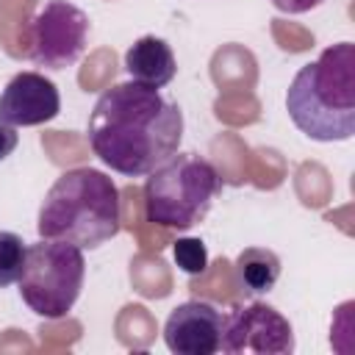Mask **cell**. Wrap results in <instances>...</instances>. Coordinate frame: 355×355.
<instances>
[{
  "instance_id": "6da1fadb",
  "label": "cell",
  "mask_w": 355,
  "mask_h": 355,
  "mask_svg": "<svg viewBox=\"0 0 355 355\" xmlns=\"http://www.w3.org/2000/svg\"><path fill=\"white\" fill-rule=\"evenodd\" d=\"M92 153L125 178H144L178 153L183 111L136 80L105 89L89 114Z\"/></svg>"
},
{
  "instance_id": "5bb4252c",
  "label": "cell",
  "mask_w": 355,
  "mask_h": 355,
  "mask_svg": "<svg viewBox=\"0 0 355 355\" xmlns=\"http://www.w3.org/2000/svg\"><path fill=\"white\" fill-rule=\"evenodd\" d=\"M19 144V133L14 130V125H8L3 116H0V161H6Z\"/></svg>"
},
{
  "instance_id": "8fae6325",
  "label": "cell",
  "mask_w": 355,
  "mask_h": 355,
  "mask_svg": "<svg viewBox=\"0 0 355 355\" xmlns=\"http://www.w3.org/2000/svg\"><path fill=\"white\" fill-rule=\"evenodd\" d=\"M280 269H283V263H280L277 252H272L266 247H244L236 258V277H239L241 288L252 297L272 291L280 277Z\"/></svg>"
},
{
  "instance_id": "277c9868",
  "label": "cell",
  "mask_w": 355,
  "mask_h": 355,
  "mask_svg": "<svg viewBox=\"0 0 355 355\" xmlns=\"http://www.w3.org/2000/svg\"><path fill=\"white\" fill-rule=\"evenodd\" d=\"M222 194L216 166L200 153H175L144 183V214L153 225L189 230L200 225Z\"/></svg>"
},
{
  "instance_id": "5b68a950",
  "label": "cell",
  "mask_w": 355,
  "mask_h": 355,
  "mask_svg": "<svg viewBox=\"0 0 355 355\" xmlns=\"http://www.w3.org/2000/svg\"><path fill=\"white\" fill-rule=\"evenodd\" d=\"M83 277L86 258L80 247L55 239H39L28 247L17 283L22 302L36 316L64 319L80 297Z\"/></svg>"
},
{
  "instance_id": "7a4b0ae2",
  "label": "cell",
  "mask_w": 355,
  "mask_h": 355,
  "mask_svg": "<svg viewBox=\"0 0 355 355\" xmlns=\"http://www.w3.org/2000/svg\"><path fill=\"white\" fill-rule=\"evenodd\" d=\"M286 111L313 141L355 136V44L338 42L300 67L286 92Z\"/></svg>"
},
{
  "instance_id": "3957f363",
  "label": "cell",
  "mask_w": 355,
  "mask_h": 355,
  "mask_svg": "<svg viewBox=\"0 0 355 355\" xmlns=\"http://www.w3.org/2000/svg\"><path fill=\"white\" fill-rule=\"evenodd\" d=\"M122 200L116 183L92 166H75L47 189L36 230L42 239L69 241L80 250H97L119 233Z\"/></svg>"
},
{
  "instance_id": "4fadbf2b",
  "label": "cell",
  "mask_w": 355,
  "mask_h": 355,
  "mask_svg": "<svg viewBox=\"0 0 355 355\" xmlns=\"http://www.w3.org/2000/svg\"><path fill=\"white\" fill-rule=\"evenodd\" d=\"M172 255L186 275H202L208 269V250L200 239H178L172 244Z\"/></svg>"
},
{
  "instance_id": "30bf717a",
  "label": "cell",
  "mask_w": 355,
  "mask_h": 355,
  "mask_svg": "<svg viewBox=\"0 0 355 355\" xmlns=\"http://www.w3.org/2000/svg\"><path fill=\"white\" fill-rule=\"evenodd\" d=\"M125 69L130 80L150 89H164L166 83H172L178 61L172 47L161 36H141L125 50Z\"/></svg>"
},
{
  "instance_id": "52a82bcc",
  "label": "cell",
  "mask_w": 355,
  "mask_h": 355,
  "mask_svg": "<svg viewBox=\"0 0 355 355\" xmlns=\"http://www.w3.org/2000/svg\"><path fill=\"white\" fill-rule=\"evenodd\" d=\"M219 349L227 355H291L294 327L266 302H250L225 316Z\"/></svg>"
},
{
  "instance_id": "9c48e42d",
  "label": "cell",
  "mask_w": 355,
  "mask_h": 355,
  "mask_svg": "<svg viewBox=\"0 0 355 355\" xmlns=\"http://www.w3.org/2000/svg\"><path fill=\"white\" fill-rule=\"evenodd\" d=\"M61 111V94L42 72H19L0 92V116L14 128L44 125Z\"/></svg>"
},
{
  "instance_id": "ba28073f",
  "label": "cell",
  "mask_w": 355,
  "mask_h": 355,
  "mask_svg": "<svg viewBox=\"0 0 355 355\" xmlns=\"http://www.w3.org/2000/svg\"><path fill=\"white\" fill-rule=\"evenodd\" d=\"M225 327V313L205 302L189 300L172 308L164 322V344L175 355H214L219 352V338Z\"/></svg>"
},
{
  "instance_id": "9a60e30c",
  "label": "cell",
  "mask_w": 355,
  "mask_h": 355,
  "mask_svg": "<svg viewBox=\"0 0 355 355\" xmlns=\"http://www.w3.org/2000/svg\"><path fill=\"white\" fill-rule=\"evenodd\" d=\"M277 11H283V14H305V11H311V8H319L322 3H327V0H269Z\"/></svg>"
},
{
  "instance_id": "8992f818",
  "label": "cell",
  "mask_w": 355,
  "mask_h": 355,
  "mask_svg": "<svg viewBox=\"0 0 355 355\" xmlns=\"http://www.w3.org/2000/svg\"><path fill=\"white\" fill-rule=\"evenodd\" d=\"M89 39V17L69 0H44L28 22V58L36 67L61 72L72 67Z\"/></svg>"
},
{
  "instance_id": "7c38bea8",
  "label": "cell",
  "mask_w": 355,
  "mask_h": 355,
  "mask_svg": "<svg viewBox=\"0 0 355 355\" xmlns=\"http://www.w3.org/2000/svg\"><path fill=\"white\" fill-rule=\"evenodd\" d=\"M25 241L22 236L11 230H0V288H8L11 283L19 280L22 263H25Z\"/></svg>"
}]
</instances>
